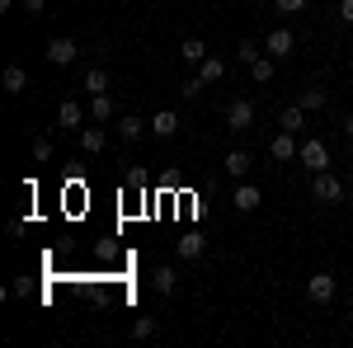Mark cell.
<instances>
[{"label":"cell","mask_w":353,"mask_h":348,"mask_svg":"<svg viewBox=\"0 0 353 348\" xmlns=\"http://www.w3.org/2000/svg\"><path fill=\"white\" fill-rule=\"evenodd\" d=\"M198 76H203V81L212 85V81H226V61H221V57H203V61H198Z\"/></svg>","instance_id":"ac0fdd59"},{"label":"cell","mask_w":353,"mask_h":348,"mask_svg":"<svg viewBox=\"0 0 353 348\" xmlns=\"http://www.w3.org/2000/svg\"><path fill=\"white\" fill-rule=\"evenodd\" d=\"M311 193H316V203H344V179L334 174V170H321L316 179H311Z\"/></svg>","instance_id":"6da1fadb"},{"label":"cell","mask_w":353,"mask_h":348,"mask_svg":"<svg viewBox=\"0 0 353 348\" xmlns=\"http://www.w3.org/2000/svg\"><path fill=\"white\" fill-rule=\"evenodd\" d=\"M339 24H353V0H339Z\"/></svg>","instance_id":"4dcf8cb0"},{"label":"cell","mask_w":353,"mask_h":348,"mask_svg":"<svg viewBox=\"0 0 353 348\" xmlns=\"http://www.w3.org/2000/svg\"><path fill=\"white\" fill-rule=\"evenodd\" d=\"M221 170H226V174H231V179H245V174H250V170H254V156H250V151H241V146H236V151H226V161H221Z\"/></svg>","instance_id":"9c48e42d"},{"label":"cell","mask_w":353,"mask_h":348,"mask_svg":"<svg viewBox=\"0 0 353 348\" xmlns=\"http://www.w3.org/2000/svg\"><path fill=\"white\" fill-rule=\"evenodd\" d=\"M203 249H208V240H203V236H198V231H184V236H179V259H203Z\"/></svg>","instance_id":"9a60e30c"},{"label":"cell","mask_w":353,"mask_h":348,"mask_svg":"<svg viewBox=\"0 0 353 348\" xmlns=\"http://www.w3.org/2000/svg\"><path fill=\"white\" fill-rule=\"evenodd\" d=\"M259 57H264V48H259L254 38H241V48H236V61H241V66H254Z\"/></svg>","instance_id":"603a6c76"},{"label":"cell","mask_w":353,"mask_h":348,"mask_svg":"<svg viewBox=\"0 0 353 348\" xmlns=\"http://www.w3.org/2000/svg\"><path fill=\"white\" fill-rule=\"evenodd\" d=\"M109 123H99V127H81V151L85 156H99L104 146H109V132H104Z\"/></svg>","instance_id":"8fae6325"},{"label":"cell","mask_w":353,"mask_h":348,"mask_svg":"<svg viewBox=\"0 0 353 348\" xmlns=\"http://www.w3.org/2000/svg\"><path fill=\"white\" fill-rule=\"evenodd\" d=\"M292 48H297L292 28H269V38H264V52H269L273 61H288V57H292Z\"/></svg>","instance_id":"277c9868"},{"label":"cell","mask_w":353,"mask_h":348,"mask_svg":"<svg viewBox=\"0 0 353 348\" xmlns=\"http://www.w3.org/2000/svg\"><path fill=\"white\" fill-rule=\"evenodd\" d=\"M151 136H161V141L179 136V113H174V108H161V113L151 118Z\"/></svg>","instance_id":"ba28073f"},{"label":"cell","mask_w":353,"mask_h":348,"mask_svg":"<svg viewBox=\"0 0 353 348\" xmlns=\"http://www.w3.org/2000/svg\"><path fill=\"white\" fill-rule=\"evenodd\" d=\"M297 161L306 165L311 174H321V170H330V151H325V141H321V136H311V141H301Z\"/></svg>","instance_id":"3957f363"},{"label":"cell","mask_w":353,"mask_h":348,"mask_svg":"<svg viewBox=\"0 0 353 348\" xmlns=\"http://www.w3.org/2000/svg\"><path fill=\"white\" fill-rule=\"evenodd\" d=\"M297 151H301V141H297V132H278L269 141V156L278 165H288V161H297Z\"/></svg>","instance_id":"8992f818"},{"label":"cell","mask_w":353,"mask_h":348,"mask_svg":"<svg viewBox=\"0 0 353 348\" xmlns=\"http://www.w3.org/2000/svg\"><path fill=\"white\" fill-rule=\"evenodd\" d=\"M151 334H156V320H151V316H141V320L132 325V339H151Z\"/></svg>","instance_id":"484cf974"},{"label":"cell","mask_w":353,"mask_h":348,"mask_svg":"<svg viewBox=\"0 0 353 348\" xmlns=\"http://www.w3.org/2000/svg\"><path fill=\"white\" fill-rule=\"evenodd\" d=\"M28 151H33V165H48V161H52V136H33Z\"/></svg>","instance_id":"cb8c5ba5"},{"label":"cell","mask_w":353,"mask_h":348,"mask_svg":"<svg viewBox=\"0 0 353 348\" xmlns=\"http://www.w3.org/2000/svg\"><path fill=\"white\" fill-rule=\"evenodd\" d=\"M90 118H94V123H113V118H118L109 94H90Z\"/></svg>","instance_id":"d6986e66"},{"label":"cell","mask_w":353,"mask_h":348,"mask_svg":"<svg viewBox=\"0 0 353 348\" xmlns=\"http://www.w3.org/2000/svg\"><path fill=\"white\" fill-rule=\"evenodd\" d=\"M250 76H254V81H259V85H269V81H273V57L264 52V57H259V61H254V66H250Z\"/></svg>","instance_id":"d4e9b609"},{"label":"cell","mask_w":353,"mask_h":348,"mask_svg":"<svg viewBox=\"0 0 353 348\" xmlns=\"http://www.w3.org/2000/svg\"><path fill=\"white\" fill-rule=\"evenodd\" d=\"M306 296H311L316 306H330V301L339 296V283H334V273H311V278H306Z\"/></svg>","instance_id":"7a4b0ae2"},{"label":"cell","mask_w":353,"mask_h":348,"mask_svg":"<svg viewBox=\"0 0 353 348\" xmlns=\"http://www.w3.org/2000/svg\"><path fill=\"white\" fill-rule=\"evenodd\" d=\"M203 76H189V81H184V99H198V94H203Z\"/></svg>","instance_id":"83f0119b"},{"label":"cell","mask_w":353,"mask_h":348,"mask_svg":"<svg viewBox=\"0 0 353 348\" xmlns=\"http://www.w3.org/2000/svg\"><path fill=\"white\" fill-rule=\"evenodd\" d=\"M19 5H24V14H28V19H38V14L48 10V0H19Z\"/></svg>","instance_id":"f546056e"},{"label":"cell","mask_w":353,"mask_h":348,"mask_svg":"<svg viewBox=\"0 0 353 348\" xmlns=\"http://www.w3.org/2000/svg\"><path fill=\"white\" fill-rule=\"evenodd\" d=\"M174 283H179V278H174V268H170V264H161L156 273H151V287H156L161 296H174Z\"/></svg>","instance_id":"ffe728a7"},{"label":"cell","mask_w":353,"mask_h":348,"mask_svg":"<svg viewBox=\"0 0 353 348\" xmlns=\"http://www.w3.org/2000/svg\"><path fill=\"white\" fill-rule=\"evenodd\" d=\"M226 127H231V132H250V127H254V104H250V99H231V104H226Z\"/></svg>","instance_id":"5b68a950"},{"label":"cell","mask_w":353,"mask_h":348,"mask_svg":"<svg viewBox=\"0 0 353 348\" xmlns=\"http://www.w3.org/2000/svg\"><path fill=\"white\" fill-rule=\"evenodd\" d=\"M85 90H90V94H109V71H104V66H90V71H85Z\"/></svg>","instance_id":"7402d4cb"},{"label":"cell","mask_w":353,"mask_h":348,"mask_svg":"<svg viewBox=\"0 0 353 348\" xmlns=\"http://www.w3.org/2000/svg\"><path fill=\"white\" fill-rule=\"evenodd\" d=\"M278 5V14H297V10H306V0H273Z\"/></svg>","instance_id":"f1b7e54d"},{"label":"cell","mask_w":353,"mask_h":348,"mask_svg":"<svg viewBox=\"0 0 353 348\" xmlns=\"http://www.w3.org/2000/svg\"><path fill=\"white\" fill-rule=\"evenodd\" d=\"M344 136H349V151H353V113L344 118Z\"/></svg>","instance_id":"1f68e13d"},{"label":"cell","mask_w":353,"mask_h":348,"mask_svg":"<svg viewBox=\"0 0 353 348\" xmlns=\"http://www.w3.org/2000/svg\"><path fill=\"white\" fill-rule=\"evenodd\" d=\"M259 203H264V193H259V184H241L236 193H231V207H236V212H254Z\"/></svg>","instance_id":"30bf717a"},{"label":"cell","mask_w":353,"mask_h":348,"mask_svg":"<svg viewBox=\"0 0 353 348\" xmlns=\"http://www.w3.org/2000/svg\"><path fill=\"white\" fill-rule=\"evenodd\" d=\"M0 90H5V94H24V90H28V71H24V66H5Z\"/></svg>","instance_id":"5bb4252c"},{"label":"cell","mask_w":353,"mask_h":348,"mask_svg":"<svg viewBox=\"0 0 353 348\" xmlns=\"http://www.w3.org/2000/svg\"><path fill=\"white\" fill-rule=\"evenodd\" d=\"M57 123H61L66 132H71V127H85V108L76 104V99H61V104H57Z\"/></svg>","instance_id":"7c38bea8"},{"label":"cell","mask_w":353,"mask_h":348,"mask_svg":"<svg viewBox=\"0 0 353 348\" xmlns=\"http://www.w3.org/2000/svg\"><path fill=\"white\" fill-rule=\"evenodd\" d=\"M28 287H33L28 278H14V283H10V292H5V296H14V301H24V296H28Z\"/></svg>","instance_id":"4316f807"},{"label":"cell","mask_w":353,"mask_h":348,"mask_svg":"<svg viewBox=\"0 0 353 348\" xmlns=\"http://www.w3.org/2000/svg\"><path fill=\"white\" fill-rule=\"evenodd\" d=\"M203 57H208V43H203V38H184V43H179V61H189V66H198Z\"/></svg>","instance_id":"44dd1931"},{"label":"cell","mask_w":353,"mask_h":348,"mask_svg":"<svg viewBox=\"0 0 353 348\" xmlns=\"http://www.w3.org/2000/svg\"><path fill=\"white\" fill-rule=\"evenodd\" d=\"M278 127H283V132H301V127H306V108L288 104L283 113H278Z\"/></svg>","instance_id":"2e32d148"},{"label":"cell","mask_w":353,"mask_h":348,"mask_svg":"<svg viewBox=\"0 0 353 348\" xmlns=\"http://www.w3.org/2000/svg\"><path fill=\"white\" fill-rule=\"evenodd\" d=\"M76 57H81L76 38H52V43H48V61H52V66H71Z\"/></svg>","instance_id":"52a82bcc"},{"label":"cell","mask_w":353,"mask_h":348,"mask_svg":"<svg viewBox=\"0 0 353 348\" xmlns=\"http://www.w3.org/2000/svg\"><path fill=\"white\" fill-rule=\"evenodd\" d=\"M113 127H118V136H123V141H141V132H151V123H141V118H132V113L113 118Z\"/></svg>","instance_id":"4fadbf2b"},{"label":"cell","mask_w":353,"mask_h":348,"mask_svg":"<svg viewBox=\"0 0 353 348\" xmlns=\"http://www.w3.org/2000/svg\"><path fill=\"white\" fill-rule=\"evenodd\" d=\"M297 104L306 108V113H321V108L330 104V94H325V90H321V85H306V90H301V94H297Z\"/></svg>","instance_id":"e0dca14e"}]
</instances>
